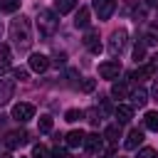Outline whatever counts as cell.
Segmentation results:
<instances>
[{
    "instance_id": "6da1fadb",
    "label": "cell",
    "mask_w": 158,
    "mask_h": 158,
    "mask_svg": "<svg viewBox=\"0 0 158 158\" xmlns=\"http://www.w3.org/2000/svg\"><path fill=\"white\" fill-rule=\"evenodd\" d=\"M10 37H12V42H15V47L17 49H30V44H32V32H30V20L25 17V15H20L17 20H12V25H10Z\"/></svg>"
},
{
    "instance_id": "7a4b0ae2",
    "label": "cell",
    "mask_w": 158,
    "mask_h": 158,
    "mask_svg": "<svg viewBox=\"0 0 158 158\" xmlns=\"http://www.w3.org/2000/svg\"><path fill=\"white\" fill-rule=\"evenodd\" d=\"M59 15L54 12V10H37V30H40V35L42 37H52L54 32H57V27H59V20H57Z\"/></svg>"
},
{
    "instance_id": "3957f363",
    "label": "cell",
    "mask_w": 158,
    "mask_h": 158,
    "mask_svg": "<svg viewBox=\"0 0 158 158\" xmlns=\"http://www.w3.org/2000/svg\"><path fill=\"white\" fill-rule=\"evenodd\" d=\"M27 141H30V133H27V131H10V133L5 136V148H7V151H17V148H22Z\"/></svg>"
},
{
    "instance_id": "277c9868",
    "label": "cell",
    "mask_w": 158,
    "mask_h": 158,
    "mask_svg": "<svg viewBox=\"0 0 158 158\" xmlns=\"http://www.w3.org/2000/svg\"><path fill=\"white\" fill-rule=\"evenodd\" d=\"M126 47V30H114L111 32V40H109V54L111 57H116V54H121V49Z\"/></svg>"
},
{
    "instance_id": "5b68a950",
    "label": "cell",
    "mask_w": 158,
    "mask_h": 158,
    "mask_svg": "<svg viewBox=\"0 0 158 158\" xmlns=\"http://www.w3.org/2000/svg\"><path fill=\"white\" fill-rule=\"evenodd\" d=\"M91 7L99 15V20H109L114 15V10H116V0H94Z\"/></svg>"
},
{
    "instance_id": "8992f818",
    "label": "cell",
    "mask_w": 158,
    "mask_h": 158,
    "mask_svg": "<svg viewBox=\"0 0 158 158\" xmlns=\"http://www.w3.org/2000/svg\"><path fill=\"white\" fill-rule=\"evenodd\" d=\"M32 116H35V106H32V104L20 101V104H15V106H12V118H15V121L25 123V121H30Z\"/></svg>"
},
{
    "instance_id": "52a82bcc",
    "label": "cell",
    "mask_w": 158,
    "mask_h": 158,
    "mask_svg": "<svg viewBox=\"0 0 158 158\" xmlns=\"http://www.w3.org/2000/svg\"><path fill=\"white\" fill-rule=\"evenodd\" d=\"M118 74H121V64H118L116 59L99 64V77H101V79H118Z\"/></svg>"
},
{
    "instance_id": "ba28073f",
    "label": "cell",
    "mask_w": 158,
    "mask_h": 158,
    "mask_svg": "<svg viewBox=\"0 0 158 158\" xmlns=\"http://www.w3.org/2000/svg\"><path fill=\"white\" fill-rule=\"evenodd\" d=\"M84 47L91 52V54H99L101 52V42H99V30H94V27H89L86 30V35H84Z\"/></svg>"
},
{
    "instance_id": "9c48e42d",
    "label": "cell",
    "mask_w": 158,
    "mask_h": 158,
    "mask_svg": "<svg viewBox=\"0 0 158 158\" xmlns=\"http://www.w3.org/2000/svg\"><path fill=\"white\" fill-rule=\"evenodd\" d=\"M49 57L47 54H40V52H35V54H30V69L32 72H37V74H42V72H47L49 69Z\"/></svg>"
},
{
    "instance_id": "30bf717a",
    "label": "cell",
    "mask_w": 158,
    "mask_h": 158,
    "mask_svg": "<svg viewBox=\"0 0 158 158\" xmlns=\"http://www.w3.org/2000/svg\"><path fill=\"white\" fill-rule=\"evenodd\" d=\"M12 94H15V81L0 77V104H7L12 99Z\"/></svg>"
},
{
    "instance_id": "8fae6325",
    "label": "cell",
    "mask_w": 158,
    "mask_h": 158,
    "mask_svg": "<svg viewBox=\"0 0 158 158\" xmlns=\"http://www.w3.org/2000/svg\"><path fill=\"white\" fill-rule=\"evenodd\" d=\"M89 20H91V10H89L86 5H81V7L77 10V15H74V25H77L79 30H89Z\"/></svg>"
},
{
    "instance_id": "7c38bea8",
    "label": "cell",
    "mask_w": 158,
    "mask_h": 158,
    "mask_svg": "<svg viewBox=\"0 0 158 158\" xmlns=\"http://www.w3.org/2000/svg\"><path fill=\"white\" fill-rule=\"evenodd\" d=\"M114 116H116V123H128V121L133 118V106L118 104V106L114 109Z\"/></svg>"
},
{
    "instance_id": "4fadbf2b",
    "label": "cell",
    "mask_w": 158,
    "mask_h": 158,
    "mask_svg": "<svg viewBox=\"0 0 158 158\" xmlns=\"http://www.w3.org/2000/svg\"><path fill=\"white\" fill-rule=\"evenodd\" d=\"M141 143H143V131H141V128H131L128 136H126V141H123V146H126L128 151H136Z\"/></svg>"
},
{
    "instance_id": "5bb4252c",
    "label": "cell",
    "mask_w": 158,
    "mask_h": 158,
    "mask_svg": "<svg viewBox=\"0 0 158 158\" xmlns=\"http://www.w3.org/2000/svg\"><path fill=\"white\" fill-rule=\"evenodd\" d=\"M84 148H86L89 153H99V151L104 148V136H99V133H89V136L84 138Z\"/></svg>"
},
{
    "instance_id": "9a60e30c",
    "label": "cell",
    "mask_w": 158,
    "mask_h": 158,
    "mask_svg": "<svg viewBox=\"0 0 158 158\" xmlns=\"http://www.w3.org/2000/svg\"><path fill=\"white\" fill-rule=\"evenodd\" d=\"M84 138H86L84 131H69V133L64 136V143H67L69 148H79V146H84Z\"/></svg>"
},
{
    "instance_id": "2e32d148",
    "label": "cell",
    "mask_w": 158,
    "mask_h": 158,
    "mask_svg": "<svg viewBox=\"0 0 158 158\" xmlns=\"http://www.w3.org/2000/svg\"><path fill=\"white\" fill-rule=\"evenodd\" d=\"M128 96H131V106H146V101H148V91H146L143 86L133 89Z\"/></svg>"
},
{
    "instance_id": "e0dca14e",
    "label": "cell",
    "mask_w": 158,
    "mask_h": 158,
    "mask_svg": "<svg viewBox=\"0 0 158 158\" xmlns=\"http://www.w3.org/2000/svg\"><path fill=\"white\" fill-rule=\"evenodd\" d=\"M77 2L79 0H54V12L57 15H67V12H72L77 7Z\"/></svg>"
},
{
    "instance_id": "ac0fdd59",
    "label": "cell",
    "mask_w": 158,
    "mask_h": 158,
    "mask_svg": "<svg viewBox=\"0 0 158 158\" xmlns=\"http://www.w3.org/2000/svg\"><path fill=\"white\" fill-rule=\"evenodd\" d=\"M104 138H106L109 143H116V141L121 138V123H111V126H106V128H104Z\"/></svg>"
},
{
    "instance_id": "d6986e66",
    "label": "cell",
    "mask_w": 158,
    "mask_h": 158,
    "mask_svg": "<svg viewBox=\"0 0 158 158\" xmlns=\"http://www.w3.org/2000/svg\"><path fill=\"white\" fill-rule=\"evenodd\" d=\"M143 42H146V47H148V44H158V25H156V22H151V25L146 27Z\"/></svg>"
},
{
    "instance_id": "ffe728a7",
    "label": "cell",
    "mask_w": 158,
    "mask_h": 158,
    "mask_svg": "<svg viewBox=\"0 0 158 158\" xmlns=\"http://www.w3.org/2000/svg\"><path fill=\"white\" fill-rule=\"evenodd\" d=\"M143 126H146L148 131H158V111H148V114L143 116Z\"/></svg>"
},
{
    "instance_id": "44dd1931",
    "label": "cell",
    "mask_w": 158,
    "mask_h": 158,
    "mask_svg": "<svg viewBox=\"0 0 158 158\" xmlns=\"http://www.w3.org/2000/svg\"><path fill=\"white\" fill-rule=\"evenodd\" d=\"M111 96H114V99H126V96H128V89H126V84H121V81L111 84Z\"/></svg>"
},
{
    "instance_id": "7402d4cb",
    "label": "cell",
    "mask_w": 158,
    "mask_h": 158,
    "mask_svg": "<svg viewBox=\"0 0 158 158\" xmlns=\"http://www.w3.org/2000/svg\"><path fill=\"white\" fill-rule=\"evenodd\" d=\"M52 116H40V121H37V128H40V133H49L52 131Z\"/></svg>"
},
{
    "instance_id": "603a6c76",
    "label": "cell",
    "mask_w": 158,
    "mask_h": 158,
    "mask_svg": "<svg viewBox=\"0 0 158 158\" xmlns=\"http://www.w3.org/2000/svg\"><path fill=\"white\" fill-rule=\"evenodd\" d=\"M0 10L2 12H15V10H20V0H0Z\"/></svg>"
},
{
    "instance_id": "cb8c5ba5",
    "label": "cell",
    "mask_w": 158,
    "mask_h": 158,
    "mask_svg": "<svg viewBox=\"0 0 158 158\" xmlns=\"http://www.w3.org/2000/svg\"><path fill=\"white\" fill-rule=\"evenodd\" d=\"M79 118H84V111H81V109H69V111L64 114V121H69V123H74V121H79Z\"/></svg>"
},
{
    "instance_id": "d4e9b609",
    "label": "cell",
    "mask_w": 158,
    "mask_h": 158,
    "mask_svg": "<svg viewBox=\"0 0 158 158\" xmlns=\"http://www.w3.org/2000/svg\"><path fill=\"white\" fill-rule=\"evenodd\" d=\"M143 57H146V42L141 40V42H136V47H133V59H136V62H141Z\"/></svg>"
},
{
    "instance_id": "484cf974",
    "label": "cell",
    "mask_w": 158,
    "mask_h": 158,
    "mask_svg": "<svg viewBox=\"0 0 158 158\" xmlns=\"http://www.w3.org/2000/svg\"><path fill=\"white\" fill-rule=\"evenodd\" d=\"M30 158H49V151L42 143H37V146H32V156Z\"/></svg>"
},
{
    "instance_id": "4316f807",
    "label": "cell",
    "mask_w": 158,
    "mask_h": 158,
    "mask_svg": "<svg viewBox=\"0 0 158 158\" xmlns=\"http://www.w3.org/2000/svg\"><path fill=\"white\" fill-rule=\"evenodd\" d=\"M49 158H72V156L67 153V148H62V146H54V148L49 151Z\"/></svg>"
},
{
    "instance_id": "83f0119b",
    "label": "cell",
    "mask_w": 158,
    "mask_h": 158,
    "mask_svg": "<svg viewBox=\"0 0 158 158\" xmlns=\"http://www.w3.org/2000/svg\"><path fill=\"white\" fill-rule=\"evenodd\" d=\"M12 74H15V79H20V81H27V79H30V72H27V69H22V67H17Z\"/></svg>"
},
{
    "instance_id": "f1b7e54d",
    "label": "cell",
    "mask_w": 158,
    "mask_h": 158,
    "mask_svg": "<svg viewBox=\"0 0 158 158\" xmlns=\"http://www.w3.org/2000/svg\"><path fill=\"white\" fill-rule=\"evenodd\" d=\"M67 79H69L72 86H79V72H77V69H69V72H67Z\"/></svg>"
},
{
    "instance_id": "f546056e",
    "label": "cell",
    "mask_w": 158,
    "mask_h": 158,
    "mask_svg": "<svg viewBox=\"0 0 158 158\" xmlns=\"http://www.w3.org/2000/svg\"><path fill=\"white\" fill-rule=\"evenodd\" d=\"M0 62L10 64V47L7 44H0Z\"/></svg>"
},
{
    "instance_id": "4dcf8cb0",
    "label": "cell",
    "mask_w": 158,
    "mask_h": 158,
    "mask_svg": "<svg viewBox=\"0 0 158 158\" xmlns=\"http://www.w3.org/2000/svg\"><path fill=\"white\" fill-rule=\"evenodd\" d=\"M94 86H96V81H94V79H84V81L79 84V89H81V91H94Z\"/></svg>"
},
{
    "instance_id": "1f68e13d",
    "label": "cell",
    "mask_w": 158,
    "mask_h": 158,
    "mask_svg": "<svg viewBox=\"0 0 158 158\" xmlns=\"http://www.w3.org/2000/svg\"><path fill=\"white\" fill-rule=\"evenodd\" d=\"M136 158H158V156H156V151H153V148H141Z\"/></svg>"
},
{
    "instance_id": "d6a6232c",
    "label": "cell",
    "mask_w": 158,
    "mask_h": 158,
    "mask_svg": "<svg viewBox=\"0 0 158 158\" xmlns=\"http://www.w3.org/2000/svg\"><path fill=\"white\" fill-rule=\"evenodd\" d=\"M146 7H148V5H138V7L133 10V17H136V20H143V17H146Z\"/></svg>"
},
{
    "instance_id": "836d02e7",
    "label": "cell",
    "mask_w": 158,
    "mask_h": 158,
    "mask_svg": "<svg viewBox=\"0 0 158 158\" xmlns=\"http://www.w3.org/2000/svg\"><path fill=\"white\" fill-rule=\"evenodd\" d=\"M151 96H153V99H156V101H158V79H156V81H153V89H151Z\"/></svg>"
},
{
    "instance_id": "e575fe53",
    "label": "cell",
    "mask_w": 158,
    "mask_h": 158,
    "mask_svg": "<svg viewBox=\"0 0 158 158\" xmlns=\"http://www.w3.org/2000/svg\"><path fill=\"white\" fill-rule=\"evenodd\" d=\"M67 62V54H57V59H54V64H64Z\"/></svg>"
},
{
    "instance_id": "d590c367",
    "label": "cell",
    "mask_w": 158,
    "mask_h": 158,
    "mask_svg": "<svg viewBox=\"0 0 158 158\" xmlns=\"http://www.w3.org/2000/svg\"><path fill=\"white\" fill-rule=\"evenodd\" d=\"M146 5L148 7H158V0H146Z\"/></svg>"
},
{
    "instance_id": "8d00e7d4",
    "label": "cell",
    "mask_w": 158,
    "mask_h": 158,
    "mask_svg": "<svg viewBox=\"0 0 158 158\" xmlns=\"http://www.w3.org/2000/svg\"><path fill=\"white\" fill-rule=\"evenodd\" d=\"M2 158H12V156H10V153H5V156H2Z\"/></svg>"
},
{
    "instance_id": "74e56055",
    "label": "cell",
    "mask_w": 158,
    "mask_h": 158,
    "mask_svg": "<svg viewBox=\"0 0 158 158\" xmlns=\"http://www.w3.org/2000/svg\"><path fill=\"white\" fill-rule=\"evenodd\" d=\"M0 37H2V25H0Z\"/></svg>"
},
{
    "instance_id": "f35d334b",
    "label": "cell",
    "mask_w": 158,
    "mask_h": 158,
    "mask_svg": "<svg viewBox=\"0 0 158 158\" xmlns=\"http://www.w3.org/2000/svg\"><path fill=\"white\" fill-rule=\"evenodd\" d=\"M118 158H123V156H118Z\"/></svg>"
}]
</instances>
